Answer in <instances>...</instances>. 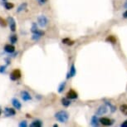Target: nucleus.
<instances>
[{
  "instance_id": "1",
  "label": "nucleus",
  "mask_w": 127,
  "mask_h": 127,
  "mask_svg": "<svg viewBox=\"0 0 127 127\" xmlns=\"http://www.w3.org/2000/svg\"><path fill=\"white\" fill-rule=\"evenodd\" d=\"M55 118L61 123H66L69 120V113L66 111H59L55 114Z\"/></svg>"
},
{
  "instance_id": "2",
  "label": "nucleus",
  "mask_w": 127,
  "mask_h": 127,
  "mask_svg": "<svg viewBox=\"0 0 127 127\" xmlns=\"http://www.w3.org/2000/svg\"><path fill=\"white\" fill-rule=\"evenodd\" d=\"M48 19L45 15H40L37 17V24L40 26L41 28H46L47 24H48Z\"/></svg>"
},
{
  "instance_id": "3",
  "label": "nucleus",
  "mask_w": 127,
  "mask_h": 127,
  "mask_svg": "<svg viewBox=\"0 0 127 127\" xmlns=\"http://www.w3.org/2000/svg\"><path fill=\"white\" fill-rule=\"evenodd\" d=\"M22 76V73H21V71L19 69H14V70L12 71L11 74H10V79L12 81H18V79L21 78Z\"/></svg>"
},
{
  "instance_id": "4",
  "label": "nucleus",
  "mask_w": 127,
  "mask_h": 127,
  "mask_svg": "<svg viewBox=\"0 0 127 127\" xmlns=\"http://www.w3.org/2000/svg\"><path fill=\"white\" fill-rule=\"evenodd\" d=\"M31 32L32 34H37L42 37L44 35V32L40 29H38V27H37V24L36 23H32V28H31Z\"/></svg>"
},
{
  "instance_id": "5",
  "label": "nucleus",
  "mask_w": 127,
  "mask_h": 127,
  "mask_svg": "<svg viewBox=\"0 0 127 127\" xmlns=\"http://www.w3.org/2000/svg\"><path fill=\"white\" fill-rule=\"evenodd\" d=\"M7 22H8V24L9 26L10 30L12 31V32H15L16 29H17V25H16L15 19H14L13 17H8Z\"/></svg>"
},
{
  "instance_id": "6",
  "label": "nucleus",
  "mask_w": 127,
  "mask_h": 127,
  "mask_svg": "<svg viewBox=\"0 0 127 127\" xmlns=\"http://www.w3.org/2000/svg\"><path fill=\"white\" fill-rule=\"evenodd\" d=\"M108 111V106L106 105H101L98 107L96 112H95V115L96 116H102V115H105L107 113Z\"/></svg>"
},
{
  "instance_id": "7",
  "label": "nucleus",
  "mask_w": 127,
  "mask_h": 127,
  "mask_svg": "<svg viewBox=\"0 0 127 127\" xmlns=\"http://www.w3.org/2000/svg\"><path fill=\"white\" fill-rule=\"evenodd\" d=\"M99 121L100 124L103 125V126H111V125L114 124L113 120L107 118V117H101V118L99 119Z\"/></svg>"
},
{
  "instance_id": "8",
  "label": "nucleus",
  "mask_w": 127,
  "mask_h": 127,
  "mask_svg": "<svg viewBox=\"0 0 127 127\" xmlns=\"http://www.w3.org/2000/svg\"><path fill=\"white\" fill-rule=\"evenodd\" d=\"M20 95H21V98L23 99V101H28V100H32V95L27 91H22Z\"/></svg>"
},
{
  "instance_id": "9",
  "label": "nucleus",
  "mask_w": 127,
  "mask_h": 127,
  "mask_svg": "<svg viewBox=\"0 0 127 127\" xmlns=\"http://www.w3.org/2000/svg\"><path fill=\"white\" fill-rule=\"evenodd\" d=\"M4 115L7 117H10V116H13L16 115V111L15 109L13 108H10V107H5L4 108Z\"/></svg>"
},
{
  "instance_id": "10",
  "label": "nucleus",
  "mask_w": 127,
  "mask_h": 127,
  "mask_svg": "<svg viewBox=\"0 0 127 127\" xmlns=\"http://www.w3.org/2000/svg\"><path fill=\"white\" fill-rule=\"evenodd\" d=\"M12 105L14 107V109H17L18 111H20L22 109V103L19 101V100L17 99V98H13L12 99Z\"/></svg>"
},
{
  "instance_id": "11",
  "label": "nucleus",
  "mask_w": 127,
  "mask_h": 127,
  "mask_svg": "<svg viewBox=\"0 0 127 127\" xmlns=\"http://www.w3.org/2000/svg\"><path fill=\"white\" fill-rule=\"evenodd\" d=\"M4 51L8 54H13L15 52V47L13 44H6L4 46Z\"/></svg>"
},
{
  "instance_id": "12",
  "label": "nucleus",
  "mask_w": 127,
  "mask_h": 127,
  "mask_svg": "<svg viewBox=\"0 0 127 127\" xmlns=\"http://www.w3.org/2000/svg\"><path fill=\"white\" fill-rule=\"evenodd\" d=\"M66 97L70 100H75L78 97V94H77V92H75L74 90H70L66 93Z\"/></svg>"
},
{
  "instance_id": "13",
  "label": "nucleus",
  "mask_w": 127,
  "mask_h": 127,
  "mask_svg": "<svg viewBox=\"0 0 127 127\" xmlns=\"http://www.w3.org/2000/svg\"><path fill=\"white\" fill-rule=\"evenodd\" d=\"M76 74V69L75 67V65L72 64V65L70 67V71H69V72L67 73V76H66V78L69 79L71 77H73V76H75Z\"/></svg>"
},
{
  "instance_id": "14",
  "label": "nucleus",
  "mask_w": 127,
  "mask_h": 127,
  "mask_svg": "<svg viewBox=\"0 0 127 127\" xmlns=\"http://www.w3.org/2000/svg\"><path fill=\"white\" fill-rule=\"evenodd\" d=\"M91 125L92 126H98L100 125V121H99V119L97 118V116H93L91 119Z\"/></svg>"
},
{
  "instance_id": "15",
  "label": "nucleus",
  "mask_w": 127,
  "mask_h": 127,
  "mask_svg": "<svg viewBox=\"0 0 127 127\" xmlns=\"http://www.w3.org/2000/svg\"><path fill=\"white\" fill-rule=\"evenodd\" d=\"M27 7H28V3H26V2H24V3H22L18 7V8H17V13H21V12H23V11H24L26 8H27Z\"/></svg>"
},
{
  "instance_id": "16",
  "label": "nucleus",
  "mask_w": 127,
  "mask_h": 127,
  "mask_svg": "<svg viewBox=\"0 0 127 127\" xmlns=\"http://www.w3.org/2000/svg\"><path fill=\"white\" fill-rule=\"evenodd\" d=\"M61 102H62V105H63V106L65 107H68L69 105H70L71 104V101L70 99H68L67 97H64L62 98V99L61 100Z\"/></svg>"
},
{
  "instance_id": "17",
  "label": "nucleus",
  "mask_w": 127,
  "mask_h": 127,
  "mask_svg": "<svg viewBox=\"0 0 127 127\" xmlns=\"http://www.w3.org/2000/svg\"><path fill=\"white\" fill-rule=\"evenodd\" d=\"M31 127H41L42 126V121L40 120H35L30 124Z\"/></svg>"
},
{
  "instance_id": "18",
  "label": "nucleus",
  "mask_w": 127,
  "mask_h": 127,
  "mask_svg": "<svg viewBox=\"0 0 127 127\" xmlns=\"http://www.w3.org/2000/svg\"><path fill=\"white\" fill-rule=\"evenodd\" d=\"M62 42L63 44H66V45H68V46H71V45H73L74 44V42L73 41H71L70 38L68 37H66V38H63V39L62 40Z\"/></svg>"
},
{
  "instance_id": "19",
  "label": "nucleus",
  "mask_w": 127,
  "mask_h": 127,
  "mask_svg": "<svg viewBox=\"0 0 127 127\" xmlns=\"http://www.w3.org/2000/svg\"><path fill=\"white\" fill-rule=\"evenodd\" d=\"M3 7L7 10H11V9H13L14 8V4L13 3H9V2H5L3 3Z\"/></svg>"
},
{
  "instance_id": "20",
  "label": "nucleus",
  "mask_w": 127,
  "mask_h": 127,
  "mask_svg": "<svg viewBox=\"0 0 127 127\" xmlns=\"http://www.w3.org/2000/svg\"><path fill=\"white\" fill-rule=\"evenodd\" d=\"M9 41H10V42L12 44L17 43V42H18V36H17L16 34L10 35V37H9Z\"/></svg>"
},
{
  "instance_id": "21",
  "label": "nucleus",
  "mask_w": 127,
  "mask_h": 127,
  "mask_svg": "<svg viewBox=\"0 0 127 127\" xmlns=\"http://www.w3.org/2000/svg\"><path fill=\"white\" fill-rule=\"evenodd\" d=\"M105 101V104L107 105V106L108 107H110V110H111V111L112 112V113H113V112H115L116 111V106H115V105H113L111 104V102H109V101H107V100H104Z\"/></svg>"
},
{
  "instance_id": "22",
  "label": "nucleus",
  "mask_w": 127,
  "mask_h": 127,
  "mask_svg": "<svg viewBox=\"0 0 127 127\" xmlns=\"http://www.w3.org/2000/svg\"><path fill=\"white\" fill-rule=\"evenodd\" d=\"M66 81H63V82H62V83L59 85L58 90H57V92H58L59 93H62V92H63V91L65 90V88H66Z\"/></svg>"
},
{
  "instance_id": "23",
  "label": "nucleus",
  "mask_w": 127,
  "mask_h": 127,
  "mask_svg": "<svg viewBox=\"0 0 127 127\" xmlns=\"http://www.w3.org/2000/svg\"><path fill=\"white\" fill-rule=\"evenodd\" d=\"M120 110H121V111L125 116H127V105L126 104L121 105V106H120Z\"/></svg>"
},
{
  "instance_id": "24",
  "label": "nucleus",
  "mask_w": 127,
  "mask_h": 127,
  "mask_svg": "<svg viewBox=\"0 0 127 127\" xmlns=\"http://www.w3.org/2000/svg\"><path fill=\"white\" fill-rule=\"evenodd\" d=\"M7 25H8V22H7L3 18L0 17V26H1L2 28H6Z\"/></svg>"
},
{
  "instance_id": "25",
  "label": "nucleus",
  "mask_w": 127,
  "mask_h": 127,
  "mask_svg": "<svg viewBox=\"0 0 127 127\" xmlns=\"http://www.w3.org/2000/svg\"><path fill=\"white\" fill-rule=\"evenodd\" d=\"M106 42H111V43H116V38L114 37V36H109L108 37L105 39Z\"/></svg>"
},
{
  "instance_id": "26",
  "label": "nucleus",
  "mask_w": 127,
  "mask_h": 127,
  "mask_svg": "<svg viewBox=\"0 0 127 127\" xmlns=\"http://www.w3.org/2000/svg\"><path fill=\"white\" fill-rule=\"evenodd\" d=\"M18 126H19V127H27L28 122H27V121H22L19 122Z\"/></svg>"
},
{
  "instance_id": "27",
  "label": "nucleus",
  "mask_w": 127,
  "mask_h": 127,
  "mask_svg": "<svg viewBox=\"0 0 127 127\" xmlns=\"http://www.w3.org/2000/svg\"><path fill=\"white\" fill-rule=\"evenodd\" d=\"M41 37H42L39 35H37V34H32V39L33 41H36V42H37V41H39Z\"/></svg>"
},
{
  "instance_id": "28",
  "label": "nucleus",
  "mask_w": 127,
  "mask_h": 127,
  "mask_svg": "<svg viewBox=\"0 0 127 127\" xmlns=\"http://www.w3.org/2000/svg\"><path fill=\"white\" fill-rule=\"evenodd\" d=\"M6 68H7V66H6V65H4V66L3 65V66H0V73H2V74L5 73Z\"/></svg>"
},
{
  "instance_id": "29",
  "label": "nucleus",
  "mask_w": 127,
  "mask_h": 127,
  "mask_svg": "<svg viewBox=\"0 0 127 127\" xmlns=\"http://www.w3.org/2000/svg\"><path fill=\"white\" fill-rule=\"evenodd\" d=\"M37 1L40 5H43V4L46 3V2L47 1V0H37Z\"/></svg>"
},
{
  "instance_id": "30",
  "label": "nucleus",
  "mask_w": 127,
  "mask_h": 127,
  "mask_svg": "<svg viewBox=\"0 0 127 127\" xmlns=\"http://www.w3.org/2000/svg\"><path fill=\"white\" fill-rule=\"evenodd\" d=\"M121 127H127V120H126V121H125L121 125Z\"/></svg>"
},
{
  "instance_id": "31",
  "label": "nucleus",
  "mask_w": 127,
  "mask_h": 127,
  "mask_svg": "<svg viewBox=\"0 0 127 127\" xmlns=\"http://www.w3.org/2000/svg\"><path fill=\"white\" fill-rule=\"evenodd\" d=\"M5 62H6V64H7V65H9V64L11 63L10 59H9V58H5Z\"/></svg>"
},
{
  "instance_id": "32",
  "label": "nucleus",
  "mask_w": 127,
  "mask_h": 127,
  "mask_svg": "<svg viewBox=\"0 0 127 127\" xmlns=\"http://www.w3.org/2000/svg\"><path fill=\"white\" fill-rule=\"evenodd\" d=\"M123 18H127V10L123 13Z\"/></svg>"
},
{
  "instance_id": "33",
  "label": "nucleus",
  "mask_w": 127,
  "mask_h": 127,
  "mask_svg": "<svg viewBox=\"0 0 127 127\" xmlns=\"http://www.w3.org/2000/svg\"><path fill=\"white\" fill-rule=\"evenodd\" d=\"M2 112H3V111H2V108L0 107V116L2 115Z\"/></svg>"
},
{
  "instance_id": "34",
  "label": "nucleus",
  "mask_w": 127,
  "mask_h": 127,
  "mask_svg": "<svg viewBox=\"0 0 127 127\" xmlns=\"http://www.w3.org/2000/svg\"><path fill=\"white\" fill-rule=\"evenodd\" d=\"M27 117H28V118H31V115H29V114H27Z\"/></svg>"
},
{
  "instance_id": "35",
  "label": "nucleus",
  "mask_w": 127,
  "mask_h": 127,
  "mask_svg": "<svg viewBox=\"0 0 127 127\" xmlns=\"http://www.w3.org/2000/svg\"><path fill=\"white\" fill-rule=\"evenodd\" d=\"M53 126H54V127H57V126H57V124H54V125H53Z\"/></svg>"
},
{
  "instance_id": "36",
  "label": "nucleus",
  "mask_w": 127,
  "mask_h": 127,
  "mask_svg": "<svg viewBox=\"0 0 127 127\" xmlns=\"http://www.w3.org/2000/svg\"><path fill=\"white\" fill-rule=\"evenodd\" d=\"M3 1H5V0H3Z\"/></svg>"
},
{
  "instance_id": "37",
  "label": "nucleus",
  "mask_w": 127,
  "mask_h": 127,
  "mask_svg": "<svg viewBox=\"0 0 127 127\" xmlns=\"http://www.w3.org/2000/svg\"><path fill=\"white\" fill-rule=\"evenodd\" d=\"M126 1H127V0H126Z\"/></svg>"
}]
</instances>
